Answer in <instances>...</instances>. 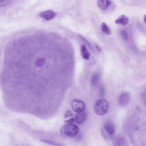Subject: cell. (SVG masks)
<instances>
[{
	"label": "cell",
	"mask_w": 146,
	"mask_h": 146,
	"mask_svg": "<svg viewBox=\"0 0 146 146\" xmlns=\"http://www.w3.org/2000/svg\"><path fill=\"white\" fill-rule=\"evenodd\" d=\"M79 131L78 127L76 125L67 123L64 124L60 129L61 133L70 137L76 136Z\"/></svg>",
	"instance_id": "cell-1"
},
{
	"label": "cell",
	"mask_w": 146,
	"mask_h": 146,
	"mask_svg": "<svg viewBox=\"0 0 146 146\" xmlns=\"http://www.w3.org/2000/svg\"><path fill=\"white\" fill-rule=\"evenodd\" d=\"M109 104L108 102L105 99H101L98 100L94 106L95 113L99 116H102L108 112Z\"/></svg>",
	"instance_id": "cell-2"
},
{
	"label": "cell",
	"mask_w": 146,
	"mask_h": 146,
	"mask_svg": "<svg viewBox=\"0 0 146 146\" xmlns=\"http://www.w3.org/2000/svg\"><path fill=\"white\" fill-rule=\"evenodd\" d=\"M115 132V127L111 123H105L102 129V133L103 137L108 140H111L113 138Z\"/></svg>",
	"instance_id": "cell-3"
},
{
	"label": "cell",
	"mask_w": 146,
	"mask_h": 146,
	"mask_svg": "<svg viewBox=\"0 0 146 146\" xmlns=\"http://www.w3.org/2000/svg\"><path fill=\"white\" fill-rule=\"evenodd\" d=\"M71 106L73 111L78 113L83 112L85 109L84 102L82 101L77 100H72Z\"/></svg>",
	"instance_id": "cell-4"
},
{
	"label": "cell",
	"mask_w": 146,
	"mask_h": 146,
	"mask_svg": "<svg viewBox=\"0 0 146 146\" xmlns=\"http://www.w3.org/2000/svg\"><path fill=\"white\" fill-rule=\"evenodd\" d=\"M112 145L113 146H128V143L125 136L121 135H118L113 138Z\"/></svg>",
	"instance_id": "cell-5"
},
{
	"label": "cell",
	"mask_w": 146,
	"mask_h": 146,
	"mask_svg": "<svg viewBox=\"0 0 146 146\" xmlns=\"http://www.w3.org/2000/svg\"><path fill=\"white\" fill-rule=\"evenodd\" d=\"M129 99V93L127 92H124L120 95L118 99V104L121 106H125L128 104Z\"/></svg>",
	"instance_id": "cell-6"
},
{
	"label": "cell",
	"mask_w": 146,
	"mask_h": 146,
	"mask_svg": "<svg viewBox=\"0 0 146 146\" xmlns=\"http://www.w3.org/2000/svg\"><path fill=\"white\" fill-rule=\"evenodd\" d=\"M40 16L46 20L49 21L54 18L56 16V13L51 10H46L41 12Z\"/></svg>",
	"instance_id": "cell-7"
},
{
	"label": "cell",
	"mask_w": 146,
	"mask_h": 146,
	"mask_svg": "<svg viewBox=\"0 0 146 146\" xmlns=\"http://www.w3.org/2000/svg\"><path fill=\"white\" fill-rule=\"evenodd\" d=\"M111 4V1L109 0H99L97 2L98 7L100 9L103 10L107 9Z\"/></svg>",
	"instance_id": "cell-8"
},
{
	"label": "cell",
	"mask_w": 146,
	"mask_h": 146,
	"mask_svg": "<svg viewBox=\"0 0 146 146\" xmlns=\"http://www.w3.org/2000/svg\"><path fill=\"white\" fill-rule=\"evenodd\" d=\"M129 22L128 18L124 15L120 16L115 21L116 24L124 26L127 25L128 23Z\"/></svg>",
	"instance_id": "cell-9"
},
{
	"label": "cell",
	"mask_w": 146,
	"mask_h": 146,
	"mask_svg": "<svg viewBox=\"0 0 146 146\" xmlns=\"http://www.w3.org/2000/svg\"><path fill=\"white\" fill-rule=\"evenodd\" d=\"M86 115L85 113L81 112L76 114L74 120L78 124H81L86 120Z\"/></svg>",
	"instance_id": "cell-10"
},
{
	"label": "cell",
	"mask_w": 146,
	"mask_h": 146,
	"mask_svg": "<svg viewBox=\"0 0 146 146\" xmlns=\"http://www.w3.org/2000/svg\"><path fill=\"white\" fill-rule=\"evenodd\" d=\"M81 52L82 58L86 60H89L90 59V54L86 46L83 44L81 47Z\"/></svg>",
	"instance_id": "cell-11"
},
{
	"label": "cell",
	"mask_w": 146,
	"mask_h": 146,
	"mask_svg": "<svg viewBox=\"0 0 146 146\" xmlns=\"http://www.w3.org/2000/svg\"><path fill=\"white\" fill-rule=\"evenodd\" d=\"M46 62V60L44 57H38L36 59L35 65L37 68H41L43 66Z\"/></svg>",
	"instance_id": "cell-12"
},
{
	"label": "cell",
	"mask_w": 146,
	"mask_h": 146,
	"mask_svg": "<svg viewBox=\"0 0 146 146\" xmlns=\"http://www.w3.org/2000/svg\"><path fill=\"white\" fill-rule=\"evenodd\" d=\"M100 77V75L98 73H95L92 75L91 78V83L93 86H95L98 84Z\"/></svg>",
	"instance_id": "cell-13"
},
{
	"label": "cell",
	"mask_w": 146,
	"mask_h": 146,
	"mask_svg": "<svg viewBox=\"0 0 146 146\" xmlns=\"http://www.w3.org/2000/svg\"><path fill=\"white\" fill-rule=\"evenodd\" d=\"M101 27L102 31L104 33L107 35L110 34V30L105 23L103 22L102 23Z\"/></svg>",
	"instance_id": "cell-14"
},
{
	"label": "cell",
	"mask_w": 146,
	"mask_h": 146,
	"mask_svg": "<svg viewBox=\"0 0 146 146\" xmlns=\"http://www.w3.org/2000/svg\"><path fill=\"white\" fill-rule=\"evenodd\" d=\"M40 141L44 143H48V144L54 146H63V145L60 143H56L54 141L44 139H40Z\"/></svg>",
	"instance_id": "cell-15"
},
{
	"label": "cell",
	"mask_w": 146,
	"mask_h": 146,
	"mask_svg": "<svg viewBox=\"0 0 146 146\" xmlns=\"http://www.w3.org/2000/svg\"><path fill=\"white\" fill-rule=\"evenodd\" d=\"M119 34L122 39L124 40H127L128 38V33L127 31L124 30H121L119 31Z\"/></svg>",
	"instance_id": "cell-16"
},
{
	"label": "cell",
	"mask_w": 146,
	"mask_h": 146,
	"mask_svg": "<svg viewBox=\"0 0 146 146\" xmlns=\"http://www.w3.org/2000/svg\"><path fill=\"white\" fill-rule=\"evenodd\" d=\"M11 1L9 0H0V7H3L8 5Z\"/></svg>",
	"instance_id": "cell-17"
},
{
	"label": "cell",
	"mask_w": 146,
	"mask_h": 146,
	"mask_svg": "<svg viewBox=\"0 0 146 146\" xmlns=\"http://www.w3.org/2000/svg\"><path fill=\"white\" fill-rule=\"evenodd\" d=\"M73 115L72 112L69 111H67L64 115L65 118H67L69 117L73 116Z\"/></svg>",
	"instance_id": "cell-18"
},
{
	"label": "cell",
	"mask_w": 146,
	"mask_h": 146,
	"mask_svg": "<svg viewBox=\"0 0 146 146\" xmlns=\"http://www.w3.org/2000/svg\"><path fill=\"white\" fill-rule=\"evenodd\" d=\"M74 121V119L73 117H71L68 119L64 121L65 123L69 124H72Z\"/></svg>",
	"instance_id": "cell-19"
},
{
	"label": "cell",
	"mask_w": 146,
	"mask_h": 146,
	"mask_svg": "<svg viewBox=\"0 0 146 146\" xmlns=\"http://www.w3.org/2000/svg\"><path fill=\"white\" fill-rule=\"evenodd\" d=\"M105 90L104 87L103 86H101L100 87V95L101 96H103L104 94Z\"/></svg>",
	"instance_id": "cell-20"
},
{
	"label": "cell",
	"mask_w": 146,
	"mask_h": 146,
	"mask_svg": "<svg viewBox=\"0 0 146 146\" xmlns=\"http://www.w3.org/2000/svg\"><path fill=\"white\" fill-rule=\"evenodd\" d=\"M95 46L97 50L99 52H101V50L100 47L97 45H96Z\"/></svg>",
	"instance_id": "cell-21"
},
{
	"label": "cell",
	"mask_w": 146,
	"mask_h": 146,
	"mask_svg": "<svg viewBox=\"0 0 146 146\" xmlns=\"http://www.w3.org/2000/svg\"><path fill=\"white\" fill-rule=\"evenodd\" d=\"M146 15H145L144 16V17H143L144 21L145 23H146Z\"/></svg>",
	"instance_id": "cell-22"
}]
</instances>
